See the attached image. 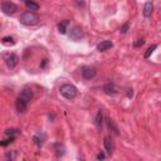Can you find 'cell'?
<instances>
[{"label":"cell","instance_id":"12","mask_svg":"<svg viewBox=\"0 0 161 161\" xmlns=\"http://www.w3.org/2000/svg\"><path fill=\"white\" fill-rule=\"evenodd\" d=\"M68 25H69V20H67V19H64V20H60L58 23V32L60 34H66Z\"/></svg>","mask_w":161,"mask_h":161},{"label":"cell","instance_id":"19","mask_svg":"<svg viewBox=\"0 0 161 161\" xmlns=\"http://www.w3.org/2000/svg\"><path fill=\"white\" fill-rule=\"evenodd\" d=\"M54 149L57 151V156H62L64 154V147L60 144H54Z\"/></svg>","mask_w":161,"mask_h":161},{"label":"cell","instance_id":"20","mask_svg":"<svg viewBox=\"0 0 161 161\" xmlns=\"http://www.w3.org/2000/svg\"><path fill=\"white\" fill-rule=\"evenodd\" d=\"M17 133H20V130L19 128H8V130H5V135H8V136H13V135H17Z\"/></svg>","mask_w":161,"mask_h":161},{"label":"cell","instance_id":"21","mask_svg":"<svg viewBox=\"0 0 161 161\" xmlns=\"http://www.w3.org/2000/svg\"><path fill=\"white\" fill-rule=\"evenodd\" d=\"M14 141H15V137H14V136H9L8 139L3 140L1 142H0V145H1V146H6V145H9V144H11V142H14Z\"/></svg>","mask_w":161,"mask_h":161},{"label":"cell","instance_id":"27","mask_svg":"<svg viewBox=\"0 0 161 161\" xmlns=\"http://www.w3.org/2000/svg\"><path fill=\"white\" fill-rule=\"evenodd\" d=\"M47 62H48V60H47V59H43V62H42V64H40V67H42V68H44V67H45V64H47Z\"/></svg>","mask_w":161,"mask_h":161},{"label":"cell","instance_id":"24","mask_svg":"<svg viewBox=\"0 0 161 161\" xmlns=\"http://www.w3.org/2000/svg\"><path fill=\"white\" fill-rule=\"evenodd\" d=\"M145 43V40L144 39H137L135 43H133V45H135V48H140V47H142Z\"/></svg>","mask_w":161,"mask_h":161},{"label":"cell","instance_id":"11","mask_svg":"<svg viewBox=\"0 0 161 161\" xmlns=\"http://www.w3.org/2000/svg\"><path fill=\"white\" fill-rule=\"evenodd\" d=\"M19 97H22L23 99H25L26 102H29V101H32V98H33V92L30 88H24V90L22 91V93Z\"/></svg>","mask_w":161,"mask_h":161},{"label":"cell","instance_id":"2","mask_svg":"<svg viewBox=\"0 0 161 161\" xmlns=\"http://www.w3.org/2000/svg\"><path fill=\"white\" fill-rule=\"evenodd\" d=\"M59 92H60V94L67 99H73V98H76V96L78 94L77 87L73 86V84H71V83L62 84L60 88H59Z\"/></svg>","mask_w":161,"mask_h":161},{"label":"cell","instance_id":"14","mask_svg":"<svg viewBox=\"0 0 161 161\" xmlns=\"http://www.w3.org/2000/svg\"><path fill=\"white\" fill-rule=\"evenodd\" d=\"M102 124H103V111L99 110L97 112V116H96V120H94V125L96 127H97L98 130L102 127Z\"/></svg>","mask_w":161,"mask_h":161},{"label":"cell","instance_id":"5","mask_svg":"<svg viewBox=\"0 0 161 161\" xmlns=\"http://www.w3.org/2000/svg\"><path fill=\"white\" fill-rule=\"evenodd\" d=\"M18 62H19V58L15 53H9V54L5 56V64L9 68H15Z\"/></svg>","mask_w":161,"mask_h":161},{"label":"cell","instance_id":"22","mask_svg":"<svg viewBox=\"0 0 161 161\" xmlns=\"http://www.w3.org/2000/svg\"><path fill=\"white\" fill-rule=\"evenodd\" d=\"M33 140H34V144H35L37 146H42V145H43V142H44L43 139L40 137V135H35Z\"/></svg>","mask_w":161,"mask_h":161},{"label":"cell","instance_id":"3","mask_svg":"<svg viewBox=\"0 0 161 161\" xmlns=\"http://www.w3.org/2000/svg\"><path fill=\"white\" fill-rule=\"evenodd\" d=\"M80 74L84 79H92L94 78V76L97 74V69L94 67H91V66H83L80 68Z\"/></svg>","mask_w":161,"mask_h":161},{"label":"cell","instance_id":"16","mask_svg":"<svg viewBox=\"0 0 161 161\" xmlns=\"http://www.w3.org/2000/svg\"><path fill=\"white\" fill-rule=\"evenodd\" d=\"M106 122H107V126H108V128L115 133V135H120V132H118V127H117L116 125H115V122L111 120V118L106 120Z\"/></svg>","mask_w":161,"mask_h":161},{"label":"cell","instance_id":"4","mask_svg":"<svg viewBox=\"0 0 161 161\" xmlns=\"http://www.w3.org/2000/svg\"><path fill=\"white\" fill-rule=\"evenodd\" d=\"M17 9H18L17 5L11 1H4L1 4V10H3V13L6 15H13L15 11H17Z\"/></svg>","mask_w":161,"mask_h":161},{"label":"cell","instance_id":"13","mask_svg":"<svg viewBox=\"0 0 161 161\" xmlns=\"http://www.w3.org/2000/svg\"><path fill=\"white\" fill-rule=\"evenodd\" d=\"M24 4L30 11H37L38 9H39V4L33 1V0H24Z\"/></svg>","mask_w":161,"mask_h":161},{"label":"cell","instance_id":"23","mask_svg":"<svg viewBox=\"0 0 161 161\" xmlns=\"http://www.w3.org/2000/svg\"><path fill=\"white\" fill-rule=\"evenodd\" d=\"M128 28H130V24L128 23H126V24H124L120 28V32L122 33V34H125V33H127V30H128Z\"/></svg>","mask_w":161,"mask_h":161},{"label":"cell","instance_id":"17","mask_svg":"<svg viewBox=\"0 0 161 161\" xmlns=\"http://www.w3.org/2000/svg\"><path fill=\"white\" fill-rule=\"evenodd\" d=\"M1 43L4 45H14L15 44V40L11 37H4L3 39H1Z\"/></svg>","mask_w":161,"mask_h":161},{"label":"cell","instance_id":"26","mask_svg":"<svg viewBox=\"0 0 161 161\" xmlns=\"http://www.w3.org/2000/svg\"><path fill=\"white\" fill-rule=\"evenodd\" d=\"M105 159V154H102V152H99V154L97 155V160H103Z\"/></svg>","mask_w":161,"mask_h":161},{"label":"cell","instance_id":"6","mask_svg":"<svg viewBox=\"0 0 161 161\" xmlns=\"http://www.w3.org/2000/svg\"><path fill=\"white\" fill-rule=\"evenodd\" d=\"M69 38L72 40L74 42H78L83 38V32L82 29L79 28V26H73V28L71 29V33H69Z\"/></svg>","mask_w":161,"mask_h":161},{"label":"cell","instance_id":"1","mask_svg":"<svg viewBox=\"0 0 161 161\" xmlns=\"http://www.w3.org/2000/svg\"><path fill=\"white\" fill-rule=\"evenodd\" d=\"M19 22L20 24L23 25H26V26H32V25H35L39 23V17L35 11H25L20 15L19 18Z\"/></svg>","mask_w":161,"mask_h":161},{"label":"cell","instance_id":"10","mask_svg":"<svg viewBox=\"0 0 161 161\" xmlns=\"http://www.w3.org/2000/svg\"><path fill=\"white\" fill-rule=\"evenodd\" d=\"M112 47H113V43L111 40H102L101 43L97 44V49L99 52H105V51H107V49H110Z\"/></svg>","mask_w":161,"mask_h":161},{"label":"cell","instance_id":"25","mask_svg":"<svg viewBox=\"0 0 161 161\" xmlns=\"http://www.w3.org/2000/svg\"><path fill=\"white\" fill-rule=\"evenodd\" d=\"M14 158H15V156H14V154H13V152H8V154H6V159L14 160Z\"/></svg>","mask_w":161,"mask_h":161},{"label":"cell","instance_id":"8","mask_svg":"<svg viewBox=\"0 0 161 161\" xmlns=\"http://www.w3.org/2000/svg\"><path fill=\"white\" fill-rule=\"evenodd\" d=\"M152 10H154V4H152L151 0H149V1L145 3L144 5V9H142V13H144V17L146 18H150L151 14H152Z\"/></svg>","mask_w":161,"mask_h":161},{"label":"cell","instance_id":"9","mask_svg":"<svg viewBox=\"0 0 161 161\" xmlns=\"http://www.w3.org/2000/svg\"><path fill=\"white\" fill-rule=\"evenodd\" d=\"M103 92H105L106 94H116L117 93V88H116V86H115L113 83H107V84H105V86H103Z\"/></svg>","mask_w":161,"mask_h":161},{"label":"cell","instance_id":"15","mask_svg":"<svg viewBox=\"0 0 161 161\" xmlns=\"http://www.w3.org/2000/svg\"><path fill=\"white\" fill-rule=\"evenodd\" d=\"M103 145H105V149H106L107 154H108V155L112 154L113 146H112V142H111V140L108 139V137H105V140H103Z\"/></svg>","mask_w":161,"mask_h":161},{"label":"cell","instance_id":"18","mask_svg":"<svg viewBox=\"0 0 161 161\" xmlns=\"http://www.w3.org/2000/svg\"><path fill=\"white\" fill-rule=\"evenodd\" d=\"M156 48H158V45H156V44H152L151 45V47L150 48H149L147 49V51L146 52H145V54H144V57H145V58H150V57H151V54H152V53H154V51H155V49Z\"/></svg>","mask_w":161,"mask_h":161},{"label":"cell","instance_id":"7","mask_svg":"<svg viewBox=\"0 0 161 161\" xmlns=\"http://www.w3.org/2000/svg\"><path fill=\"white\" fill-rule=\"evenodd\" d=\"M15 108H17L18 112H25L26 108H28V102L22 97H18L15 99Z\"/></svg>","mask_w":161,"mask_h":161}]
</instances>
